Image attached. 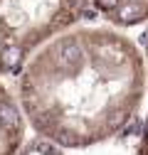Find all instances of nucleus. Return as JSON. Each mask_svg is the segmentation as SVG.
<instances>
[{"label":"nucleus","instance_id":"1","mask_svg":"<svg viewBox=\"0 0 148 155\" xmlns=\"http://www.w3.org/2000/svg\"><path fill=\"white\" fill-rule=\"evenodd\" d=\"M148 84L146 54L111 25H74L17 69L27 126L59 148H91L136 118Z\"/></svg>","mask_w":148,"mask_h":155},{"label":"nucleus","instance_id":"2","mask_svg":"<svg viewBox=\"0 0 148 155\" xmlns=\"http://www.w3.org/2000/svg\"><path fill=\"white\" fill-rule=\"evenodd\" d=\"M91 12L89 0H0V76L17 71L40 45Z\"/></svg>","mask_w":148,"mask_h":155},{"label":"nucleus","instance_id":"3","mask_svg":"<svg viewBox=\"0 0 148 155\" xmlns=\"http://www.w3.org/2000/svg\"><path fill=\"white\" fill-rule=\"evenodd\" d=\"M27 121L10 86L0 81V155H20L25 145Z\"/></svg>","mask_w":148,"mask_h":155},{"label":"nucleus","instance_id":"4","mask_svg":"<svg viewBox=\"0 0 148 155\" xmlns=\"http://www.w3.org/2000/svg\"><path fill=\"white\" fill-rule=\"evenodd\" d=\"M91 10L99 12L111 27H138L148 22V0H89Z\"/></svg>","mask_w":148,"mask_h":155},{"label":"nucleus","instance_id":"5","mask_svg":"<svg viewBox=\"0 0 148 155\" xmlns=\"http://www.w3.org/2000/svg\"><path fill=\"white\" fill-rule=\"evenodd\" d=\"M146 62H148V40H146ZM138 155H148V116L143 123V133H141V143H138Z\"/></svg>","mask_w":148,"mask_h":155}]
</instances>
